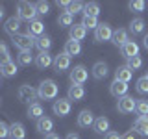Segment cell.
I'll use <instances>...</instances> for the list:
<instances>
[{"label":"cell","mask_w":148,"mask_h":139,"mask_svg":"<svg viewBox=\"0 0 148 139\" xmlns=\"http://www.w3.org/2000/svg\"><path fill=\"white\" fill-rule=\"evenodd\" d=\"M17 96H18V100L21 102H24V104H32L37 96V91L34 89L32 85H28V83H24V85H21L18 87V91H17Z\"/></svg>","instance_id":"obj_4"},{"label":"cell","mask_w":148,"mask_h":139,"mask_svg":"<svg viewBox=\"0 0 148 139\" xmlns=\"http://www.w3.org/2000/svg\"><path fill=\"white\" fill-rule=\"evenodd\" d=\"M100 15V6L96 2H87L83 6V17H98Z\"/></svg>","instance_id":"obj_27"},{"label":"cell","mask_w":148,"mask_h":139,"mask_svg":"<svg viewBox=\"0 0 148 139\" xmlns=\"http://www.w3.org/2000/svg\"><path fill=\"white\" fill-rule=\"evenodd\" d=\"M135 111L139 117H148V100H137Z\"/></svg>","instance_id":"obj_33"},{"label":"cell","mask_w":148,"mask_h":139,"mask_svg":"<svg viewBox=\"0 0 148 139\" xmlns=\"http://www.w3.org/2000/svg\"><path fill=\"white\" fill-rule=\"evenodd\" d=\"M65 54H69L72 58V56H80V52H82V45L78 43V41H71L69 39L67 43H65V50H63Z\"/></svg>","instance_id":"obj_26"},{"label":"cell","mask_w":148,"mask_h":139,"mask_svg":"<svg viewBox=\"0 0 148 139\" xmlns=\"http://www.w3.org/2000/svg\"><path fill=\"white\" fill-rule=\"evenodd\" d=\"M17 72H18V67L13 61H9L6 65H0V74H2V76H6V78H13Z\"/></svg>","instance_id":"obj_28"},{"label":"cell","mask_w":148,"mask_h":139,"mask_svg":"<svg viewBox=\"0 0 148 139\" xmlns=\"http://www.w3.org/2000/svg\"><path fill=\"white\" fill-rule=\"evenodd\" d=\"M128 8L132 9L133 13H143L146 8V2H143V0H132V2L128 4Z\"/></svg>","instance_id":"obj_34"},{"label":"cell","mask_w":148,"mask_h":139,"mask_svg":"<svg viewBox=\"0 0 148 139\" xmlns=\"http://www.w3.org/2000/svg\"><path fill=\"white\" fill-rule=\"evenodd\" d=\"M146 78H148V72H146Z\"/></svg>","instance_id":"obj_49"},{"label":"cell","mask_w":148,"mask_h":139,"mask_svg":"<svg viewBox=\"0 0 148 139\" xmlns=\"http://www.w3.org/2000/svg\"><path fill=\"white\" fill-rule=\"evenodd\" d=\"M126 65H128L130 69H132V71H137V69H141V67H143V59H141V56H133V58H130Z\"/></svg>","instance_id":"obj_38"},{"label":"cell","mask_w":148,"mask_h":139,"mask_svg":"<svg viewBox=\"0 0 148 139\" xmlns=\"http://www.w3.org/2000/svg\"><path fill=\"white\" fill-rule=\"evenodd\" d=\"M71 67V56L65 54V52H59L58 56H54V71L56 72H63Z\"/></svg>","instance_id":"obj_9"},{"label":"cell","mask_w":148,"mask_h":139,"mask_svg":"<svg viewBox=\"0 0 148 139\" xmlns=\"http://www.w3.org/2000/svg\"><path fill=\"white\" fill-rule=\"evenodd\" d=\"M133 130L141 136H148V117H137L133 122Z\"/></svg>","instance_id":"obj_25"},{"label":"cell","mask_w":148,"mask_h":139,"mask_svg":"<svg viewBox=\"0 0 148 139\" xmlns=\"http://www.w3.org/2000/svg\"><path fill=\"white\" fill-rule=\"evenodd\" d=\"M71 109H72V102L69 98H58L52 106V111L58 117H67V115L71 113Z\"/></svg>","instance_id":"obj_7"},{"label":"cell","mask_w":148,"mask_h":139,"mask_svg":"<svg viewBox=\"0 0 148 139\" xmlns=\"http://www.w3.org/2000/svg\"><path fill=\"white\" fill-rule=\"evenodd\" d=\"M11 41L21 52H32V48L35 46V39L28 34H18L15 37H11Z\"/></svg>","instance_id":"obj_3"},{"label":"cell","mask_w":148,"mask_h":139,"mask_svg":"<svg viewBox=\"0 0 148 139\" xmlns=\"http://www.w3.org/2000/svg\"><path fill=\"white\" fill-rule=\"evenodd\" d=\"M2 19H4V8L0 6V21H2Z\"/></svg>","instance_id":"obj_48"},{"label":"cell","mask_w":148,"mask_h":139,"mask_svg":"<svg viewBox=\"0 0 148 139\" xmlns=\"http://www.w3.org/2000/svg\"><path fill=\"white\" fill-rule=\"evenodd\" d=\"M26 128L22 122H11L9 124V139H24Z\"/></svg>","instance_id":"obj_17"},{"label":"cell","mask_w":148,"mask_h":139,"mask_svg":"<svg viewBox=\"0 0 148 139\" xmlns=\"http://www.w3.org/2000/svg\"><path fill=\"white\" fill-rule=\"evenodd\" d=\"M58 24H59V26H63V28H67V26H69V28H71V26L74 24V17L71 15V13H67V11H63V13H61V15H59V17H58Z\"/></svg>","instance_id":"obj_31"},{"label":"cell","mask_w":148,"mask_h":139,"mask_svg":"<svg viewBox=\"0 0 148 139\" xmlns=\"http://www.w3.org/2000/svg\"><path fill=\"white\" fill-rule=\"evenodd\" d=\"M130 32H132L133 35H139V34H143V32H145V21H143L141 17L133 19V21L130 22Z\"/></svg>","instance_id":"obj_30"},{"label":"cell","mask_w":148,"mask_h":139,"mask_svg":"<svg viewBox=\"0 0 148 139\" xmlns=\"http://www.w3.org/2000/svg\"><path fill=\"white\" fill-rule=\"evenodd\" d=\"M56 4H58L59 8H65V9H67V8H69V4H71V2H65V0H58Z\"/></svg>","instance_id":"obj_43"},{"label":"cell","mask_w":148,"mask_h":139,"mask_svg":"<svg viewBox=\"0 0 148 139\" xmlns=\"http://www.w3.org/2000/svg\"><path fill=\"white\" fill-rule=\"evenodd\" d=\"M82 24L85 26V28H89V30H96L100 22H98V19H95V17H83Z\"/></svg>","instance_id":"obj_37"},{"label":"cell","mask_w":148,"mask_h":139,"mask_svg":"<svg viewBox=\"0 0 148 139\" xmlns=\"http://www.w3.org/2000/svg\"><path fill=\"white\" fill-rule=\"evenodd\" d=\"M6 137H9V126L4 120H0V139H6Z\"/></svg>","instance_id":"obj_41"},{"label":"cell","mask_w":148,"mask_h":139,"mask_svg":"<svg viewBox=\"0 0 148 139\" xmlns=\"http://www.w3.org/2000/svg\"><path fill=\"white\" fill-rule=\"evenodd\" d=\"M132 78H133V71L128 67V65H120V67H117V71H115V80L128 83Z\"/></svg>","instance_id":"obj_13"},{"label":"cell","mask_w":148,"mask_h":139,"mask_svg":"<svg viewBox=\"0 0 148 139\" xmlns=\"http://www.w3.org/2000/svg\"><path fill=\"white\" fill-rule=\"evenodd\" d=\"M28 117H30V119H35V120H39L41 117H45L43 106H41L39 102H32V104L28 106Z\"/></svg>","instance_id":"obj_23"},{"label":"cell","mask_w":148,"mask_h":139,"mask_svg":"<svg viewBox=\"0 0 148 139\" xmlns=\"http://www.w3.org/2000/svg\"><path fill=\"white\" fill-rule=\"evenodd\" d=\"M65 139H80V136H78V133H69Z\"/></svg>","instance_id":"obj_45"},{"label":"cell","mask_w":148,"mask_h":139,"mask_svg":"<svg viewBox=\"0 0 148 139\" xmlns=\"http://www.w3.org/2000/svg\"><path fill=\"white\" fill-rule=\"evenodd\" d=\"M17 17L21 19V21H35L37 17V8L35 4L32 2H26V0H21V2H17Z\"/></svg>","instance_id":"obj_1"},{"label":"cell","mask_w":148,"mask_h":139,"mask_svg":"<svg viewBox=\"0 0 148 139\" xmlns=\"http://www.w3.org/2000/svg\"><path fill=\"white\" fill-rule=\"evenodd\" d=\"M109 93L113 96H117V98H122V96L128 95V83L113 80V82H111V85H109Z\"/></svg>","instance_id":"obj_12"},{"label":"cell","mask_w":148,"mask_h":139,"mask_svg":"<svg viewBox=\"0 0 148 139\" xmlns=\"http://www.w3.org/2000/svg\"><path fill=\"white\" fill-rule=\"evenodd\" d=\"M137 91L139 93H141V95H146V93H148V78L146 76H143V78H139V80H137Z\"/></svg>","instance_id":"obj_39"},{"label":"cell","mask_w":148,"mask_h":139,"mask_svg":"<svg viewBox=\"0 0 148 139\" xmlns=\"http://www.w3.org/2000/svg\"><path fill=\"white\" fill-rule=\"evenodd\" d=\"M45 139H59V136H58V133H46V136H45Z\"/></svg>","instance_id":"obj_44"},{"label":"cell","mask_w":148,"mask_h":139,"mask_svg":"<svg viewBox=\"0 0 148 139\" xmlns=\"http://www.w3.org/2000/svg\"><path fill=\"white\" fill-rule=\"evenodd\" d=\"M104 139H122V136H119L117 132H108Z\"/></svg>","instance_id":"obj_42"},{"label":"cell","mask_w":148,"mask_h":139,"mask_svg":"<svg viewBox=\"0 0 148 139\" xmlns=\"http://www.w3.org/2000/svg\"><path fill=\"white\" fill-rule=\"evenodd\" d=\"M135 104H137V98L126 95V96H122V98H119L117 109H119V113L128 115V113H133V111H135Z\"/></svg>","instance_id":"obj_6"},{"label":"cell","mask_w":148,"mask_h":139,"mask_svg":"<svg viewBox=\"0 0 148 139\" xmlns=\"http://www.w3.org/2000/svg\"><path fill=\"white\" fill-rule=\"evenodd\" d=\"M11 61V54H9V48L6 43H2L0 41V65H6Z\"/></svg>","instance_id":"obj_32"},{"label":"cell","mask_w":148,"mask_h":139,"mask_svg":"<svg viewBox=\"0 0 148 139\" xmlns=\"http://www.w3.org/2000/svg\"><path fill=\"white\" fill-rule=\"evenodd\" d=\"M108 74H109V67H108L106 61H98V63L92 65V76H95L96 80H104Z\"/></svg>","instance_id":"obj_20"},{"label":"cell","mask_w":148,"mask_h":139,"mask_svg":"<svg viewBox=\"0 0 148 139\" xmlns=\"http://www.w3.org/2000/svg\"><path fill=\"white\" fill-rule=\"evenodd\" d=\"M21 19L18 17H9L6 22H4V32H6L8 35H11V37H15L18 35V32H21Z\"/></svg>","instance_id":"obj_10"},{"label":"cell","mask_w":148,"mask_h":139,"mask_svg":"<svg viewBox=\"0 0 148 139\" xmlns=\"http://www.w3.org/2000/svg\"><path fill=\"white\" fill-rule=\"evenodd\" d=\"M120 54L124 56L126 59H130V58H133V56H139V45L135 43V41H132L130 39L126 45L120 48Z\"/></svg>","instance_id":"obj_18"},{"label":"cell","mask_w":148,"mask_h":139,"mask_svg":"<svg viewBox=\"0 0 148 139\" xmlns=\"http://www.w3.org/2000/svg\"><path fill=\"white\" fill-rule=\"evenodd\" d=\"M17 59H18V65H30V63H34V56H32V52H18Z\"/></svg>","instance_id":"obj_35"},{"label":"cell","mask_w":148,"mask_h":139,"mask_svg":"<svg viewBox=\"0 0 148 139\" xmlns=\"http://www.w3.org/2000/svg\"><path fill=\"white\" fill-rule=\"evenodd\" d=\"M85 35H87V28L82 24H72L71 26V30H69V39L71 41H78L80 43L82 39H85Z\"/></svg>","instance_id":"obj_11"},{"label":"cell","mask_w":148,"mask_h":139,"mask_svg":"<svg viewBox=\"0 0 148 139\" xmlns=\"http://www.w3.org/2000/svg\"><path fill=\"white\" fill-rule=\"evenodd\" d=\"M37 130H39L41 133H52V130H54V122H52V119L50 117H41L39 120H37Z\"/></svg>","instance_id":"obj_22"},{"label":"cell","mask_w":148,"mask_h":139,"mask_svg":"<svg viewBox=\"0 0 148 139\" xmlns=\"http://www.w3.org/2000/svg\"><path fill=\"white\" fill-rule=\"evenodd\" d=\"M128 32L124 30V28H119V30L113 32V37H111V43H113L115 46H119V48H122L124 45L128 43Z\"/></svg>","instance_id":"obj_15"},{"label":"cell","mask_w":148,"mask_h":139,"mask_svg":"<svg viewBox=\"0 0 148 139\" xmlns=\"http://www.w3.org/2000/svg\"><path fill=\"white\" fill-rule=\"evenodd\" d=\"M122 139H135V136H133V132H128L126 136H124Z\"/></svg>","instance_id":"obj_46"},{"label":"cell","mask_w":148,"mask_h":139,"mask_svg":"<svg viewBox=\"0 0 148 139\" xmlns=\"http://www.w3.org/2000/svg\"><path fill=\"white\" fill-rule=\"evenodd\" d=\"M35 8H37V15H48L50 13V4L48 2H37L35 4Z\"/></svg>","instance_id":"obj_40"},{"label":"cell","mask_w":148,"mask_h":139,"mask_svg":"<svg viewBox=\"0 0 148 139\" xmlns=\"http://www.w3.org/2000/svg\"><path fill=\"white\" fill-rule=\"evenodd\" d=\"M143 46H145V48L148 50V34L145 35V39H143Z\"/></svg>","instance_id":"obj_47"},{"label":"cell","mask_w":148,"mask_h":139,"mask_svg":"<svg viewBox=\"0 0 148 139\" xmlns=\"http://www.w3.org/2000/svg\"><path fill=\"white\" fill-rule=\"evenodd\" d=\"M83 6H85V4H82V2H71L69 8H67V13H71L72 17L76 15V13H83Z\"/></svg>","instance_id":"obj_36"},{"label":"cell","mask_w":148,"mask_h":139,"mask_svg":"<svg viewBox=\"0 0 148 139\" xmlns=\"http://www.w3.org/2000/svg\"><path fill=\"white\" fill-rule=\"evenodd\" d=\"M92 128H95L96 133H108V132H109V119L104 117V115H102V117H98V119H95Z\"/></svg>","instance_id":"obj_24"},{"label":"cell","mask_w":148,"mask_h":139,"mask_svg":"<svg viewBox=\"0 0 148 139\" xmlns=\"http://www.w3.org/2000/svg\"><path fill=\"white\" fill-rule=\"evenodd\" d=\"M58 83L54 80H43L39 83V89H37V95H39V98L43 100H54L56 96H58Z\"/></svg>","instance_id":"obj_2"},{"label":"cell","mask_w":148,"mask_h":139,"mask_svg":"<svg viewBox=\"0 0 148 139\" xmlns=\"http://www.w3.org/2000/svg\"><path fill=\"white\" fill-rule=\"evenodd\" d=\"M83 96H85V89H83V85H78V83H72L71 87H69V96L67 98L69 100H74V102H78V100H82Z\"/></svg>","instance_id":"obj_21"},{"label":"cell","mask_w":148,"mask_h":139,"mask_svg":"<svg viewBox=\"0 0 148 139\" xmlns=\"http://www.w3.org/2000/svg\"><path fill=\"white\" fill-rule=\"evenodd\" d=\"M87 78H89V72H87V69L83 67V65H76V67L71 71V82L72 83L83 85V83L87 82Z\"/></svg>","instance_id":"obj_8"},{"label":"cell","mask_w":148,"mask_h":139,"mask_svg":"<svg viewBox=\"0 0 148 139\" xmlns=\"http://www.w3.org/2000/svg\"><path fill=\"white\" fill-rule=\"evenodd\" d=\"M113 37V28L108 22H100L98 28L95 30V41L96 43H104V41H111Z\"/></svg>","instance_id":"obj_5"},{"label":"cell","mask_w":148,"mask_h":139,"mask_svg":"<svg viewBox=\"0 0 148 139\" xmlns=\"http://www.w3.org/2000/svg\"><path fill=\"white\" fill-rule=\"evenodd\" d=\"M28 35H32L34 39L45 35V24L39 21V19H35V21H32L30 24H28Z\"/></svg>","instance_id":"obj_16"},{"label":"cell","mask_w":148,"mask_h":139,"mask_svg":"<svg viewBox=\"0 0 148 139\" xmlns=\"http://www.w3.org/2000/svg\"><path fill=\"white\" fill-rule=\"evenodd\" d=\"M35 46L39 48V52H48L50 46H52V39L48 35H41L35 39Z\"/></svg>","instance_id":"obj_29"},{"label":"cell","mask_w":148,"mask_h":139,"mask_svg":"<svg viewBox=\"0 0 148 139\" xmlns=\"http://www.w3.org/2000/svg\"><path fill=\"white\" fill-rule=\"evenodd\" d=\"M92 124H95V115H92L89 109H82L80 115H78V126L80 128H89Z\"/></svg>","instance_id":"obj_14"},{"label":"cell","mask_w":148,"mask_h":139,"mask_svg":"<svg viewBox=\"0 0 148 139\" xmlns=\"http://www.w3.org/2000/svg\"><path fill=\"white\" fill-rule=\"evenodd\" d=\"M35 65L39 69H48L50 65H54V58L50 56V52H39L35 56Z\"/></svg>","instance_id":"obj_19"}]
</instances>
